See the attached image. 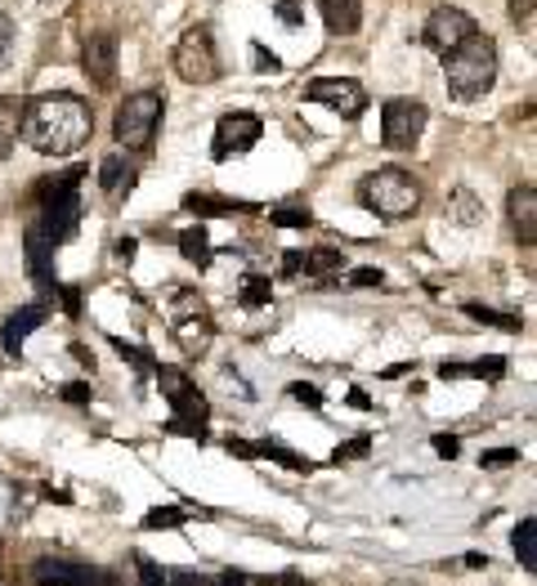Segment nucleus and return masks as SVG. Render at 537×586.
<instances>
[{
	"instance_id": "obj_1",
	"label": "nucleus",
	"mask_w": 537,
	"mask_h": 586,
	"mask_svg": "<svg viewBox=\"0 0 537 586\" xmlns=\"http://www.w3.org/2000/svg\"><path fill=\"white\" fill-rule=\"evenodd\" d=\"M23 135L41 157H72L94 135V112L81 94H45L23 108Z\"/></svg>"
},
{
	"instance_id": "obj_2",
	"label": "nucleus",
	"mask_w": 537,
	"mask_h": 586,
	"mask_svg": "<svg viewBox=\"0 0 537 586\" xmlns=\"http://www.w3.org/2000/svg\"><path fill=\"white\" fill-rule=\"evenodd\" d=\"M444 77H448L453 99H461V103L483 99L493 90V81H498V45L475 32L453 54H444Z\"/></svg>"
},
{
	"instance_id": "obj_3",
	"label": "nucleus",
	"mask_w": 537,
	"mask_h": 586,
	"mask_svg": "<svg viewBox=\"0 0 537 586\" xmlns=\"http://www.w3.org/2000/svg\"><path fill=\"white\" fill-rule=\"evenodd\" d=\"M81 180H85V170L77 166V170L54 174V180H45V184L36 189V202H41L36 228L45 233L54 247L68 243L72 233H77V219H81V198H77V189H81Z\"/></svg>"
},
{
	"instance_id": "obj_4",
	"label": "nucleus",
	"mask_w": 537,
	"mask_h": 586,
	"mask_svg": "<svg viewBox=\"0 0 537 586\" xmlns=\"http://www.w3.org/2000/svg\"><path fill=\"white\" fill-rule=\"evenodd\" d=\"M358 202L381 219H408L421 206V184L399 166H381L358 184Z\"/></svg>"
},
{
	"instance_id": "obj_5",
	"label": "nucleus",
	"mask_w": 537,
	"mask_h": 586,
	"mask_svg": "<svg viewBox=\"0 0 537 586\" xmlns=\"http://www.w3.org/2000/svg\"><path fill=\"white\" fill-rule=\"evenodd\" d=\"M157 376V385H161V394H167V403H171V421H167V430L171 435H188V439H206V421H210V407H206V398H202V390L180 372V368H157L152 372Z\"/></svg>"
},
{
	"instance_id": "obj_6",
	"label": "nucleus",
	"mask_w": 537,
	"mask_h": 586,
	"mask_svg": "<svg viewBox=\"0 0 537 586\" xmlns=\"http://www.w3.org/2000/svg\"><path fill=\"white\" fill-rule=\"evenodd\" d=\"M161 108H167V99H161L157 90H139L117 108L113 135H117L122 153H148L152 148L157 126H161Z\"/></svg>"
},
{
	"instance_id": "obj_7",
	"label": "nucleus",
	"mask_w": 537,
	"mask_h": 586,
	"mask_svg": "<svg viewBox=\"0 0 537 586\" xmlns=\"http://www.w3.org/2000/svg\"><path fill=\"white\" fill-rule=\"evenodd\" d=\"M171 64H175L180 81H188V86H210L220 77V54H215L210 27H188L171 54Z\"/></svg>"
},
{
	"instance_id": "obj_8",
	"label": "nucleus",
	"mask_w": 537,
	"mask_h": 586,
	"mask_svg": "<svg viewBox=\"0 0 537 586\" xmlns=\"http://www.w3.org/2000/svg\"><path fill=\"white\" fill-rule=\"evenodd\" d=\"M171 336H175V345L184 349L188 359H197V354H206V349H210L215 323H210V314L202 309V301L193 296V291H175V318H171Z\"/></svg>"
},
{
	"instance_id": "obj_9",
	"label": "nucleus",
	"mask_w": 537,
	"mask_h": 586,
	"mask_svg": "<svg viewBox=\"0 0 537 586\" xmlns=\"http://www.w3.org/2000/svg\"><path fill=\"white\" fill-rule=\"evenodd\" d=\"M421 131H425V103H416V99H390L381 108V144L386 148L403 153V148H412L421 139Z\"/></svg>"
},
{
	"instance_id": "obj_10",
	"label": "nucleus",
	"mask_w": 537,
	"mask_h": 586,
	"mask_svg": "<svg viewBox=\"0 0 537 586\" xmlns=\"http://www.w3.org/2000/svg\"><path fill=\"white\" fill-rule=\"evenodd\" d=\"M32 586H113L107 568L81 564V560H59V555H41L32 564Z\"/></svg>"
},
{
	"instance_id": "obj_11",
	"label": "nucleus",
	"mask_w": 537,
	"mask_h": 586,
	"mask_svg": "<svg viewBox=\"0 0 537 586\" xmlns=\"http://www.w3.org/2000/svg\"><path fill=\"white\" fill-rule=\"evenodd\" d=\"M260 131H264V122H260L255 112H229V116H220L210 157H215V161H229V157H238V153H251V148L260 144Z\"/></svg>"
},
{
	"instance_id": "obj_12",
	"label": "nucleus",
	"mask_w": 537,
	"mask_h": 586,
	"mask_svg": "<svg viewBox=\"0 0 537 586\" xmlns=\"http://www.w3.org/2000/svg\"><path fill=\"white\" fill-rule=\"evenodd\" d=\"M305 99H309V103H318V108H332V112H341L345 122H354V116H363V108H367V94H363V86H358V81H350V77H318V81H309Z\"/></svg>"
},
{
	"instance_id": "obj_13",
	"label": "nucleus",
	"mask_w": 537,
	"mask_h": 586,
	"mask_svg": "<svg viewBox=\"0 0 537 586\" xmlns=\"http://www.w3.org/2000/svg\"><path fill=\"white\" fill-rule=\"evenodd\" d=\"M475 36V19L466 14V10H453V5H439L435 14L425 19V32H421V41L435 49L439 58L444 54H453L461 41H470Z\"/></svg>"
},
{
	"instance_id": "obj_14",
	"label": "nucleus",
	"mask_w": 537,
	"mask_h": 586,
	"mask_svg": "<svg viewBox=\"0 0 537 586\" xmlns=\"http://www.w3.org/2000/svg\"><path fill=\"white\" fill-rule=\"evenodd\" d=\"M81 68L99 90H113L117 77V36L113 32H90L81 45Z\"/></svg>"
},
{
	"instance_id": "obj_15",
	"label": "nucleus",
	"mask_w": 537,
	"mask_h": 586,
	"mask_svg": "<svg viewBox=\"0 0 537 586\" xmlns=\"http://www.w3.org/2000/svg\"><path fill=\"white\" fill-rule=\"evenodd\" d=\"M229 452L233 457H247V461H255V457H264V461H278V465H287V471H296V475H309L313 471V461L309 457H300V452H292V448H283V443H247V439H229Z\"/></svg>"
},
{
	"instance_id": "obj_16",
	"label": "nucleus",
	"mask_w": 537,
	"mask_h": 586,
	"mask_svg": "<svg viewBox=\"0 0 537 586\" xmlns=\"http://www.w3.org/2000/svg\"><path fill=\"white\" fill-rule=\"evenodd\" d=\"M107 582L113 586H167V568L157 560H148L144 551H130L113 573H107Z\"/></svg>"
},
{
	"instance_id": "obj_17",
	"label": "nucleus",
	"mask_w": 537,
	"mask_h": 586,
	"mask_svg": "<svg viewBox=\"0 0 537 586\" xmlns=\"http://www.w3.org/2000/svg\"><path fill=\"white\" fill-rule=\"evenodd\" d=\"M506 211H511V224H515V233H519V243L533 247V243H537V189H533V184L511 189Z\"/></svg>"
},
{
	"instance_id": "obj_18",
	"label": "nucleus",
	"mask_w": 537,
	"mask_h": 586,
	"mask_svg": "<svg viewBox=\"0 0 537 586\" xmlns=\"http://www.w3.org/2000/svg\"><path fill=\"white\" fill-rule=\"evenodd\" d=\"M45 318H49L45 305H23L19 314H10L5 331H0V345H5V354H23V340H27Z\"/></svg>"
},
{
	"instance_id": "obj_19",
	"label": "nucleus",
	"mask_w": 537,
	"mask_h": 586,
	"mask_svg": "<svg viewBox=\"0 0 537 586\" xmlns=\"http://www.w3.org/2000/svg\"><path fill=\"white\" fill-rule=\"evenodd\" d=\"M318 10H322L328 32H336V36H350L363 23V0H318Z\"/></svg>"
},
{
	"instance_id": "obj_20",
	"label": "nucleus",
	"mask_w": 537,
	"mask_h": 586,
	"mask_svg": "<svg viewBox=\"0 0 537 586\" xmlns=\"http://www.w3.org/2000/svg\"><path fill=\"white\" fill-rule=\"evenodd\" d=\"M49 260H54V243L32 224V228H27V269H32V278H36L45 291H54V269H49Z\"/></svg>"
},
{
	"instance_id": "obj_21",
	"label": "nucleus",
	"mask_w": 537,
	"mask_h": 586,
	"mask_svg": "<svg viewBox=\"0 0 537 586\" xmlns=\"http://www.w3.org/2000/svg\"><path fill=\"white\" fill-rule=\"evenodd\" d=\"M23 108H27V103L14 99V94L0 99V161L14 153V144H19V135H23Z\"/></svg>"
},
{
	"instance_id": "obj_22",
	"label": "nucleus",
	"mask_w": 537,
	"mask_h": 586,
	"mask_svg": "<svg viewBox=\"0 0 537 586\" xmlns=\"http://www.w3.org/2000/svg\"><path fill=\"white\" fill-rule=\"evenodd\" d=\"M130 180H135V166L126 161V153H107V157L99 161V189H103L107 198H117L122 189H130Z\"/></svg>"
},
{
	"instance_id": "obj_23",
	"label": "nucleus",
	"mask_w": 537,
	"mask_h": 586,
	"mask_svg": "<svg viewBox=\"0 0 537 586\" xmlns=\"http://www.w3.org/2000/svg\"><path fill=\"white\" fill-rule=\"evenodd\" d=\"M439 376L444 381H502L506 376V359H475V363H439Z\"/></svg>"
},
{
	"instance_id": "obj_24",
	"label": "nucleus",
	"mask_w": 537,
	"mask_h": 586,
	"mask_svg": "<svg viewBox=\"0 0 537 586\" xmlns=\"http://www.w3.org/2000/svg\"><path fill=\"white\" fill-rule=\"evenodd\" d=\"M210 510H197V506H152L148 515H144V529L148 533H157V529H180V523H188V519H206Z\"/></svg>"
},
{
	"instance_id": "obj_25",
	"label": "nucleus",
	"mask_w": 537,
	"mask_h": 586,
	"mask_svg": "<svg viewBox=\"0 0 537 586\" xmlns=\"http://www.w3.org/2000/svg\"><path fill=\"white\" fill-rule=\"evenodd\" d=\"M184 211H193V215H238V211H255V206H251V202H238V198L188 193V198H184Z\"/></svg>"
},
{
	"instance_id": "obj_26",
	"label": "nucleus",
	"mask_w": 537,
	"mask_h": 586,
	"mask_svg": "<svg viewBox=\"0 0 537 586\" xmlns=\"http://www.w3.org/2000/svg\"><path fill=\"white\" fill-rule=\"evenodd\" d=\"M533 538H537V519L528 515V519L515 523V533H511V546H515L524 573H537V542H533Z\"/></svg>"
},
{
	"instance_id": "obj_27",
	"label": "nucleus",
	"mask_w": 537,
	"mask_h": 586,
	"mask_svg": "<svg viewBox=\"0 0 537 586\" xmlns=\"http://www.w3.org/2000/svg\"><path fill=\"white\" fill-rule=\"evenodd\" d=\"M448 219L461 224V228H475V224L483 219V202H479L470 189H453V198H448Z\"/></svg>"
},
{
	"instance_id": "obj_28",
	"label": "nucleus",
	"mask_w": 537,
	"mask_h": 586,
	"mask_svg": "<svg viewBox=\"0 0 537 586\" xmlns=\"http://www.w3.org/2000/svg\"><path fill=\"white\" fill-rule=\"evenodd\" d=\"M268 301H274V282H268L264 273H247L242 286H238V305L242 309H264Z\"/></svg>"
},
{
	"instance_id": "obj_29",
	"label": "nucleus",
	"mask_w": 537,
	"mask_h": 586,
	"mask_svg": "<svg viewBox=\"0 0 537 586\" xmlns=\"http://www.w3.org/2000/svg\"><path fill=\"white\" fill-rule=\"evenodd\" d=\"M180 251H184V260L197 264V269L210 264V238H206V228H202V224H193V228L180 233Z\"/></svg>"
},
{
	"instance_id": "obj_30",
	"label": "nucleus",
	"mask_w": 537,
	"mask_h": 586,
	"mask_svg": "<svg viewBox=\"0 0 537 586\" xmlns=\"http://www.w3.org/2000/svg\"><path fill=\"white\" fill-rule=\"evenodd\" d=\"M336 269H345V256H341V251H332V247L305 251V264H300V273H305V278H328V273H336Z\"/></svg>"
},
{
	"instance_id": "obj_31",
	"label": "nucleus",
	"mask_w": 537,
	"mask_h": 586,
	"mask_svg": "<svg viewBox=\"0 0 537 586\" xmlns=\"http://www.w3.org/2000/svg\"><path fill=\"white\" fill-rule=\"evenodd\" d=\"M466 314H470V318H479L483 327H498V331H519V327H524L515 314H498V309L479 305V301H470V305H466Z\"/></svg>"
},
{
	"instance_id": "obj_32",
	"label": "nucleus",
	"mask_w": 537,
	"mask_h": 586,
	"mask_svg": "<svg viewBox=\"0 0 537 586\" xmlns=\"http://www.w3.org/2000/svg\"><path fill=\"white\" fill-rule=\"evenodd\" d=\"M363 457H372V435H358V439L341 443V448L332 452V465H350V461H363Z\"/></svg>"
},
{
	"instance_id": "obj_33",
	"label": "nucleus",
	"mask_w": 537,
	"mask_h": 586,
	"mask_svg": "<svg viewBox=\"0 0 537 586\" xmlns=\"http://www.w3.org/2000/svg\"><path fill=\"white\" fill-rule=\"evenodd\" d=\"M268 219H274L278 228H309L313 224L309 206H278V211H268Z\"/></svg>"
},
{
	"instance_id": "obj_34",
	"label": "nucleus",
	"mask_w": 537,
	"mask_h": 586,
	"mask_svg": "<svg viewBox=\"0 0 537 586\" xmlns=\"http://www.w3.org/2000/svg\"><path fill=\"white\" fill-rule=\"evenodd\" d=\"M113 349H117V354H126V359L135 363V372H139V376H152V372H157V363H148V354H144V349L126 345L122 336H113Z\"/></svg>"
},
{
	"instance_id": "obj_35",
	"label": "nucleus",
	"mask_w": 537,
	"mask_h": 586,
	"mask_svg": "<svg viewBox=\"0 0 537 586\" xmlns=\"http://www.w3.org/2000/svg\"><path fill=\"white\" fill-rule=\"evenodd\" d=\"M287 394H292L300 407H313V413L322 407V390H318V385H305V381H296V385H287Z\"/></svg>"
},
{
	"instance_id": "obj_36",
	"label": "nucleus",
	"mask_w": 537,
	"mask_h": 586,
	"mask_svg": "<svg viewBox=\"0 0 537 586\" xmlns=\"http://www.w3.org/2000/svg\"><path fill=\"white\" fill-rule=\"evenodd\" d=\"M515 461H519V448H493L479 457V465H489V471H502V465H515Z\"/></svg>"
},
{
	"instance_id": "obj_37",
	"label": "nucleus",
	"mask_w": 537,
	"mask_h": 586,
	"mask_svg": "<svg viewBox=\"0 0 537 586\" xmlns=\"http://www.w3.org/2000/svg\"><path fill=\"white\" fill-rule=\"evenodd\" d=\"M167 586H210V573H188V568H167Z\"/></svg>"
},
{
	"instance_id": "obj_38",
	"label": "nucleus",
	"mask_w": 537,
	"mask_h": 586,
	"mask_svg": "<svg viewBox=\"0 0 537 586\" xmlns=\"http://www.w3.org/2000/svg\"><path fill=\"white\" fill-rule=\"evenodd\" d=\"M381 282H386V273H381V269H354V273L345 278V286H358V291L381 286Z\"/></svg>"
},
{
	"instance_id": "obj_39",
	"label": "nucleus",
	"mask_w": 537,
	"mask_h": 586,
	"mask_svg": "<svg viewBox=\"0 0 537 586\" xmlns=\"http://www.w3.org/2000/svg\"><path fill=\"white\" fill-rule=\"evenodd\" d=\"M10 54H14V23L0 14V68L10 64Z\"/></svg>"
},
{
	"instance_id": "obj_40",
	"label": "nucleus",
	"mask_w": 537,
	"mask_h": 586,
	"mask_svg": "<svg viewBox=\"0 0 537 586\" xmlns=\"http://www.w3.org/2000/svg\"><path fill=\"white\" fill-rule=\"evenodd\" d=\"M54 296H59V301H64V309H68L72 318L81 314V291H77V286H59V282H54Z\"/></svg>"
},
{
	"instance_id": "obj_41",
	"label": "nucleus",
	"mask_w": 537,
	"mask_h": 586,
	"mask_svg": "<svg viewBox=\"0 0 537 586\" xmlns=\"http://www.w3.org/2000/svg\"><path fill=\"white\" fill-rule=\"evenodd\" d=\"M251 58H255V68H260V72H278V68H283V64H278V54H268L264 45H251Z\"/></svg>"
},
{
	"instance_id": "obj_42",
	"label": "nucleus",
	"mask_w": 537,
	"mask_h": 586,
	"mask_svg": "<svg viewBox=\"0 0 537 586\" xmlns=\"http://www.w3.org/2000/svg\"><path fill=\"white\" fill-rule=\"evenodd\" d=\"M59 398H64V403H90V385H85V381H68V385L59 390Z\"/></svg>"
},
{
	"instance_id": "obj_43",
	"label": "nucleus",
	"mask_w": 537,
	"mask_h": 586,
	"mask_svg": "<svg viewBox=\"0 0 537 586\" xmlns=\"http://www.w3.org/2000/svg\"><path fill=\"white\" fill-rule=\"evenodd\" d=\"M278 19H283L287 27H296V23H305V14H300V5H296V0H278Z\"/></svg>"
},
{
	"instance_id": "obj_44",
	"label": "nucleus",
	"mask_w": 537,
	"mask_h": 586,
	"mask_svg": "<svg viewBox=\"0 0 537 586\" xmlns=\"http://www.w3.org/2000/svg\"><path fill=\"white\" fill-rule=\"evenodd\" d=\"M435 452H439V457H448V461H453V457H457V452H461V439H457V435H435Z\"/></svg>"
},
{
	"instance_id": "obj_45",
	"label": "nucleus",
	"mask_w": 537,
	"mask_h": 586,
	"mask_svg": "<svg viewBox=\"0 0 537 586\" xmlns=\"http://www.w3.org/2000/svg\"><path fill=\"white\" fill-rule=\"evenodd\" d=\"M251 586H313V582H305V577H296V573H283V577H268V582H255V577H251Z\"/></svg>"
},
{
	"instance_id": "obj_46",
	"label": "nucleus",
	"mask_w": 537,
	"mask_h": 586,
	"mask_svg": "<svg viewBox=\"0 0 537 586\" xmlns=\"http://www.w3.org/2000/svg\"><path fill=\"white\" fill-rule=\"evenodd\" d=\"M511 19L528 27V23H533V0H511Z\"/></svg>"
},
{
	"instance_id": "obj_47",
	"label": "nucleus",
	"mask_w": 537,
	"mask_h": 586,
	"mask_svg": "<svg viewBox=\"0 0 537 586\" xmlns=\"http://www.w3.org/2000/svg\"><path fill=\"white\" fill-rule=\"evenodd\" d=\"M135 251H139V243H135V238H122V243H117V260H122V264H130V260H135Z\"/></svg>"
},
{
	"instance_id": "obj_48",
	"label": "nucleus",
	"mask_w": 537,
	"mask_h": 586,
	"mask_svg": "<svg viewBox=\"0 0 537 586\" xmlns=\"http://www.w3.org/2000/svg\"><path fill=\"white\" fill-rule=\"evenodd\" d=\"M300 264H305V251H292V256L283 260V278H296V273H300Z\"/></svg>"
},
{
	"instance_id": "obj_49",
	"label": "nucleus",
	"mask_w": 537,
	"mask_h": 586,
	"mask_svg": "<svg viewBox=\"0 0 537 586\" xmlns=\"http://www.w3.org/2000/svg\"><path fill=\"white\" fill-rule=\"evenodd\" d=\"M350 407H358V413H372V398L363 390H350Z\"/></svg>"
}]
</instances>
